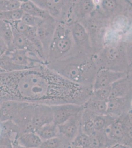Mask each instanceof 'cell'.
<instances>
[{
	"label": "cell",
	"mask_w": 132,
	"mask_h": 148,
	"mask_svg": "<svg viewBox=\"0 0 132 148\" xmlns=\"http://www.w3.org/2000/svg\"><path fill=\"white\" fill-rule=\"evenodd\" d=\"M93 55L64 58L46 64L66 79L92 88L98 70Z\"/></svg>",
	"instance_id": "1"
},
{
	"label": "cell",
	"mask_w": 132,
	"mask_h": 148,
	"mask_svg": "<svg viewBox=\"0 0 132 148\" xmlns=\"http://www.w3.org/2000/svg\"><path fill=\"white\" fill-rule=\"evenodd\" d=\"M132 111L116 118L104 130L107 147L120 144L132 148Z\"/></svg>",
	"instance_id": "2"
},
{
	"label": "cell",
	"mask_w": 132,
	"mask_h": 148,
	"mask_svg": "<svg viewBox=\"0 0 132 148\" xmlns=\"http://www.w3.org/2000/svg\"><path fill=\"white\" fill-rule=\"evenodd\" d=\"M53 113V121L57 125H61L72 116L82 113L84 104L66 103L51 106Z\"/></svg>",
	"instance_id": "3"
},
{
	"label": "cell",
	"mask_w": 132,
	"mask_h": 148,
	"mask_svg": "<svg viewBox=\"0 0 132 148\" xmlns=\"http://www.w3.org/2000/svg\"><path fill=\"white\" fill-rule=\"evenodd\" d=\"M131 73L132 71L121 72L114 71L110 69H99L96 74L92 89L94 90L110 86L116 81L125 77Z\"/></svg>",
	"instance_id": "4"
},
{
	"label": "cell",
	"mask_w": 132,
	"mask_h": 148,
	"mask_svg": "<svg viewBox=\"0 0 132 148\" xmlns=\"http://www.w3.org/2000/svg\"><path fill=\"white\" fill-rule=\"evenodd\" d=\"M132 95L115 98L107 101V114L113 118H118L131 111Z\"/></svg>",
	"instance_id": "5"
},
{
	"label": "cell",
	"mask_w": 132,
	"mask_h": 148,
	"mask_svg": "<svg viewBox=\"0 0 132 148\" xmlns=\"http://www.w3.org/2000/svg\"><path fill=\"white\" fill-rule=\"evenodd\" d=\"M82 112L72 116L62 124L57 125L58 136L62 137L70 144L79 131L80 120Z\"/></svg>",
	"instance_id": "6"
},
{
	"label": "cell",
	"mask_w": 132,
	"mask_h": 148,
	"mask_svg": "<svg viewBox=\"0 0 132 148\" xmlns=\"http://www.w3.org/2000/svg\"><path fill=\"white\" fill-rule=\"evenodd\" d=\"M53 121V113L51 106L35 104L34 128L35 132L44 125Z\"/></svg>",
	"instance_id": "7"
},
{
	"label": "cell",
	"mask_w": 132,
	"mask_h": 148,
	"mask_svg": "<svg viewBox=\"0 0 132 148\" xmlns=\"http://www.w3.org/2000/svg\"><path fill=\"white\" fill-rule=\"evenodd\" d=\"M132 95V73L111 85L109 100Z\"/></svg>",
	"instance_id": "8"
},
{
	"label": "cell",
	"mask_w": 132,
	"mask_h": 148,
	"mask_svg": "<svg viewBox=\"0 0 132 148\" xmlns=\"http://www.w3.org/2000/svg\"><path fill=\"white\" fill-rule=\"evenodd\" d=\"M17 143L24 148H40L42 140L35 132L22 133L17 138Z\"/></svg>",
	"instance_id": "9"
},
{
	"label": "cell",
	"mask_w": 132,
	"mask_h": 148,
	"mask_svg": "<svg viewBox=\"0 0 132 148\" xmlns=\"http://www.w3.org/2000/svg\"><path fill=\"white\" fill-rule=\"evenodd\" d=\"M84 109L91 113L98 115L107 114V101L95 99L90 97L84 104Z\"/></svg>",
	"instance_id": "10"
},
{
	"label": "cell",
	"mask_w": 132,
	"mask_h": 148,
	"mask_svg": "<svg viewBox=\"0 0 132 148\" xmlns=\"http://www.w3.org/2000/svg\"><path fill=\"white\" fill-rule=\"evenodd\" d=\"M20 9L25 13L42 19L46 18L47 16V12L45 10L40 9L36 5V4L29 0H26L22 2Z\"/></svg>",
	"instance_id": "11"
},
{
	"label": "cell",
	"mask_w": 132,
	"mask_h": 148,
	"mask_svg": "<svg viewBox=\"0 0 132 148\" xmlns=\"http://www.w3.org/2000/svg\"><path fill=\"white\" fill-rule=\"evenodd\" d=\"M35 132L42 141L58 136V125L53 121L47 123L37 130Z\"/></svg>",
	"instance_id": "12"
},
{
	"label": "cell",
	"mask_w": 132,
	"mask_h": 148,
	"mask_svg": "<svg viewBox=\"0 0 132 148\" xmlns=\"http://www.w3.org/2000/svg\"><path fill=\"white\" fill-rule=\"evenodd\" d=\"M115 119H116V118H113L107 114H94L93 121L95 131H104L105 128Z\"/></svg>",
	"instance_id": "13"
},
{
	"label": "cell",
	"mask_w": 132,
	"mask_h": 148,
	"mask_svg": "<svg viewBox=\"0 0 132 148\" xmlns=\"http://www.w3.org/2000/svg\"><path fill=\"white\" fill-rule=\"evenodd\" d=\"M0 28V35L5 40L8 47V51L14 49L13 45V31L12 26L8 22L2 21Z\"/></svg>",
	"instance_id": "14"
},
{
	"label": "cell",
	"mask_w": 132,
	"mask_h": 148,
	"mask_svg": "<svg viewBox=\"0 0 132 148\" xmlns=\"http://www.w3.org/2000/svg\"><path fill=\"white\" fill-rule=\"evenodd\" d=\"M70 147V144L59 136L42 141L40 148H58Z\"/></svg>",
	"instance_id": "15"
},
{
	"label": "cell",
	"mask_w": 132,
	"mask_h": 148,
	"mask_svg": "<svg viewBox=\"0 0 132 148\" xmlns=\"http://www.w3.org/2000/svg\"><path fill=\"white\" fill-rule=\"evenodd\" d=\"M90 148L107 147V140L104 131H95L89 135Z\"/></svg>",
	"instance_id": "16"
},
{
	"label": "cell",
	"mask_w": 132,
	"mask_h": 148,
	"mask_svg": "<svg viewBox=\"0 0 132 148\" xmlns=\"http://www.w3.org/2000/svg\"><path fill=\"white\" fill-rule=\"evenodd\" d=\"M23 14V11L20 8L10 11H0V20L8 22L18 21L21 19Z\"/></svg>",
	"instance_id": "17"
},
{
	"label": "cell",
	"mask_w": 132,
	"mask_h": 148,
	"mask_svg": "<svg viewBox=\"0 0 132 148\" xmlns=\"http://www.w3.org/2000/svg\"><path fill=\"white\" fill-rule=\"evenodd\" d=\"M71 148H90L89 136L86 134L79 129V133L70 144Z\"/></svg>",
	"instance_id": "18"
},
{
	"label": "cell",
	"mask_w": 132,
	"mask_h": 148,
	"mask_svg": "<svg viewBox=\"0 0 132 148\" xmlns=\"http://www.w3.org/2000/svg\"><path fill=\"white\" fill-rule=\"evenodd\" d=\"M72 35L76 43L79 46L85 45L87 42V35L85 29L80 24H75Z\"/></svg>",
	"instance_id": "19"
},
{
	"label": "cell",
	"mask_w": 132,
	"mask_h": 148,
	"mask_svg": "<svg viewBox=\"0 0 132 148\" xmlns=\"http://www.w3.org/2000/svg\"><path fill=\"white\" fill-rule=\"evenodd\" d=\"M111 91V85L93 90L90 97L97 99L107 101Z\"/></svg>",
	"instance_id": "20"
},
{
	"label": "cell",
	"mask_w": 132,
	"mask_h": 148,
	"mask_svg": "<svg viewBox=\"0 0 132 148\" xmlns=\"http://www.w3.org/2000/svg\"><path fill=\"white\" fill-rule=\"evenodd\" d=\"M21 20L26 25L32 28L38 27L43 22V19L30 15L25 12H24Z\"/></svg>",
	"instance_id": "21"
},
{
	"label": "cell",
	"mask_w": 132,
	"mask_h": 148,
	"mask_svg": "<svg viewBox=\"0 0 132 148\" xmlns=\"http://www.w3.org/2000/svg\"><path fill=\"white\" fill-rule=\"evenodd\" d=\"M21 2L14 1L1 0L0 11L5 12L20 9Z\"/></svg>",
	"instance_id": "22"
},
{
	"label": "cell",
	"mask_w": 132,
	"mask_h": 148,
	"mask_svg": "<svg viewBox=\"0 0 132 148\" xmlns=\"http://www.w3.org/2000/svg\"><path fill=\"white\" fill-rule=\"evenodd\" d=\"M45 5L49 9L53 10H58L62 5V0H45Z\"/></svg>",
	"instance_id": "23"
},
{
	"label": "cell",
	"mask_w": 132,
	"mask_h": 148,
	"mask_svg": "<svg viewBox=\"0 0 132 148\" xmlns=\"http://www.w3.org/2000/svg\"><path fill=\"white\" fill-rule=\"evenodd\" d=\"M102 7L107 10H112L116 8L117 3L116 0H103L102 2Z\"/></svg>",
	"instance_id": "24"
},
{
	"label": "cell",
	"mask_w": 132,
	"mask_h": 148,
	"mask_svg": "<svg viewBox=\"0 0 132 148\" xmlns=\"http://www.w3.org/2000/svg\"><path fill=\"white\" fill-rule=\"evenodd\" d=\"M94 5V4L92 1L90 0H85L82 3L81 7L82 12L84 13H88L91 12L93 9Z\"/></svg>",
	"instance_id": "25"
},
{
	"label": "cell",
	"mask_w": 132,
	"mask_h": 148,
	"mask_svg": "<svg viewBox=\"0 0 132 148\" xmlns=\"http://www.w3.org/2000/svg\"><path fill=\"white\" fill-rule=\"evenodd\" d=\"M8 51V47L7 43L3 38V37L0 35V55L4 54Z\"/></svg>",
	"instance_id": "26"
},
{
	"label": "cell",
	"mask_w": 132,
	"mask_h": 148,
	"mask_svg": "<svg viewBox=\"0 0 132 148\" xmlns=\"http://www.w3.org/2000/svg\"><path fill=\"white\" fill-rule=\"evenodd\" d=\"M114 25L116 28L119 29L124 28L126 25L125 20H124L122 17H119L118 18L115 20Z\"/></svg>",
	"instance_id": "27"
},
{
	"label": "cell",
	"mask_w": 132,
	"mask_h": 148,
	"mask_svg": "<svg viewBox=\"0 0 132 148\" xmlns=\"http://www.w3.org/2000/svg\"><path fill=\"white\" fill-rule=\"evenodd\" d=\"M1 1V0H0ZM8 1H19V2H22L25 1L26 0H8Z\"/></svg>",
	"instance_id": "28"
},
{
	"label": "cell",
	"mask_w": 132,
	"mask_h": 148,
	"mask_svg": "<svg viewBox=\"0 0 132 148\" xmlns=\"http://www.w3.org/2000/svg\"><path fill=\"white\" fill-rule=\"evenodd\" d=\"M3 72H5V71H4L0 67V73Z\"/></svg>",
	"instance_id": "29"
},
{
	"label": "cell",
	"mask_w": 132,
	"mask_h": 148,
	"mask_svg": "<svg viewBox=\"0 0 132 148\" xmlns=\"http://www.w3.org/2000/svg\"><path fill=\"white\" fill-rule=\"evenodd\" d=\"M0 132H1V127H0Z\"/></svg>",
	"instance_id": "30"
},
{
	"label": "cell",
	"mask_w": 132,
	"mask_h": 148,
	"mask_svg": "<svg viewBox=\"0 0 132 148\" xmlns=\"http://www.w3.org/2000/svg\"><path fill=\"white\" fill-rule=\"evenodd\" d=\"M1 103L0 102V106H1Z\"/></svg>",
	"instance_id": "31"
}]
</instances>
